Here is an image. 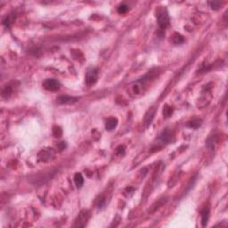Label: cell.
Here are the masks:
<instances>
[{
	"label": "cell",
	"mask_w": 228,
	"mask_h": 228,
	"mask_svg": "<svg viewBox=\"0 0 228 228\" xmlns=\"http://www.w3.org/2000/svg\"><path fill=\"white\" fill-rule=\"evenodd\" d=\"M156 18H157V22H158L160 29L164 31L169 25V21H170L169 15H168L167 9L164 7L158 8L156 12Z\"/></svg>",
	"instance_id": "cell-1"
},
{
	"label": "cell",
	"mask_w": 228,
	"mask_h": 228,
	"mask_svg": "<svg viewBox=\"0 0 228 228\" xmlns=\"http://www.w3.org/2000/svg\"><path fill=\"white\" fill-rule=\"evenodd\" d=\"M174 139V134L173 132L168 129V128H165L162 130V132L160 134V136L158 137V144H157V147L156 149L159 148V145H166L168 144H170Z\"/></svg>",
	"instance_id": "cell-2"
},
{
	"label": "cell",
	"mask_w": 228,
	"mask_h": 228,
	"mask_svg": "<svg viewBox=\"0 0 228 228\" xmlns=\"http://www.w3.org/2000/svg\"><path fill=\"white\" fill-rule=\"evenodd\" d=\"M43 87L47 91L56 92L60 89L61 84L55 79H47L43 82Z\"/></svg>",
	"instance_id": "cell-3"
},
{
	"label": "cell",
	"mask_w": 228,
	"mask_h": 228,
	"mask_svg": "<svg viewBox=\"0 0 228 228\" xmlns=\"http://www.w3.org/2000/svg\"><path fill=\"white\" fill-rule=\"evenodd\" d=\"M97 79H98V71H97V69L94 68V69L89 70V71L87 72L85 81H86L87 86L92 87V86H94V85L96 83Z\"/></svg>",
	"instance_id": "cell-4"
},
{
	"label": "cell",
	"mask_w": 228,
	"mask_h": 228,
	"mask_svg": "<svg viewBox=\"0 0 228 228\" xmlns=\"http://www.w3.org/2000/svg\"><path fill=\"white\" fill-rule=\"evenodd\" d=\"M89 217H90V214H89V211L87 210H82L79 214V216H78V218L76 219V221H75V226H80V227H84L86 225H87V221H88V219H89Z\"/></svg>",
	"instance_id": "cell-5"
},
{
	"label": "cell",
	"mask_w": 228,
	"mask_h": 228,
	"mask_svg": "<svg viewBox=\"0 0 228 228\" xmlns=\"http://www.w3.org/2000/svg\"><path fill=\"white\" fill-rule=\"evenodd\" d=\"M156 112V108L155 107H152L150 110H148V111L145 113V118H144V124H145V127L146 128H148L151 124H152V121L153 120V118L155 116Z\"/></svg>",
	"instance_id": "cell-6"
},
{
	"label": "cell",
	"mask_w": 228,
	"mask_h": 228,
	"mask_svg": "<svg viewBox=\"0 0 228 228\" xmlns=\"http://www.w3.org/2000/svg\"><path fill=\"white\" fill-rule=\"evenodd\" d=\"M54 154V151L52 148H48V149H45L42 150L39 153H38V160H42V161H47L51 159V157Z\"/></svg>",
	"instance_id": "cell-7"
},
{
	"label": "cell",
	"mask_w": 228,
	"mask_h": 228,
	"mask_svg": "<svg viewBox=\"0 0 228 228\" xmlns=\"http://www.w3.org/2000/svg\"><path fill=\"white\" fill-rule=\"evenodd\" d=\"M78 100L79 99L77 97L69 96V95H60L57 97V102L62 104H72L78 102Z\"/></svg>",
	"instance_id": "cell-8"
},
{
	"label": "cell",
	"mask_w": 228,
	"mask_h": 228,
	"mask_svg": "<svg viewBox=\"0 0 228 228\" xmlns=\"http://www.w3.org/2000/svg\"><path fill=\"white\" fill-rule=\"evenodd\" d=\"M118 125V119L117 118L114 117H110L106 119V123H105V129L107 131H112L113 129Z\"/></svg>",
	"instance_id": "cell-9"
},
{
	"label": "cell",
	"mask_w": 228,
	"mask_h": 228,
	"mask_svg": "<svg viewBox=\"0 0 228 228\" xmlns=\"http://www.w3.org/2000/svg\"><path fill=\"white\" fill-rule=\"evenodd\" d=\"M209 218H210V209L206 207L201 211V225H202V226H205L208 224Z\"/></svg>",
	"instance_id": "cell-10"
},
{
	"label": "cell",
	"mask_w": 228,
	"mask_h": 228,
	"mask_svg": "<svg viewBox=\"0 0 228 228\" xmlns=\"http://www.w3.org/2000/svg\"><path fill=\"white\" fill-rule=\"evenodd\" d=\"M74 182L78 188H80L84 184V177L80 173H76L74 175Z\"/></svg>",
	"instance_id": "cell-11"
},
{
	"label": "cell",
	"mask_w": 228,
	"mask_h": 228,
	"mask_svg": "<svg viewBox=\"0 0 228 228\" xmlns=\"http://www.w3.org/2000/svg\"><path fill=\"white\" fill-rule=\"evenodd\" d=\"M201 123H202V121H201V119H193L192 120H190V121H188L187 124H186V126L191 128L197 129V128L201 126Z\"/></svg>",
	"instance_id": "cell-12"
},
{
	"label": "cell",
	"mask_w": 228,
	"mask_h": 228,
	"mask_svg": "<svg viewBox=\"0 0 228 228\" xmlns=\"http://www.w3.org/2000/svg\"><path fill=\"white\" fill-rule=\"evenodd\" d=\"M12 93H13L12 87L11 86H6L2 90V97L5 98V99H8V98H10V96L12 95Z\"/></svg>",
	"instance_id": "cell-13"
},
{
	"label": "cell",
	"mask_w": 228,
	"mask_h": 228,
	"mask_svg": "<svg viewBox=\"0 0 228 228\" xmlns=\"http://www.w3.org/2000/svg\"><path fill=\"white\" fill-rule=\"evenodd\" d=\"M218 142V137L217 136H212L208 138V140L206 141V145L208 146L210 149L213 150L215 148V145Z\"/></svg>",
	"instance_id": "cell-14"
},
{
	"label": "cell",
	"mask_w": 228,
	"mask_h": 228,
	"mask_svg": "<svg viewBox=\"0 0 228 228\" xmlns=\"http://www.w3.org/2000/svg\"><path fill=\"white\" fill-rule=\"evenodd\" d=\"M184 42V38L181 34L176 33L173 37V43L175 45H181Z\"/></svg>",
	"instance_id": "cell-15"
},
{
	"label": "cell",
	"mask_w": 228,
	"mask_h": 228,
	"mask_svg": "<svg viewBox=\"0 0 228 228\" xmlns=\"http://www.w3.org/2000/svg\"><path fill=\"white\" fill-rule=\"evenodd\" d=\"M173 110L174 109L171 106L165 105L164 108H163V116H164V118H169L172 115Z\"/></svg>",
	"instance_id": "cell-16"
},
{
	"label": "cell",
	"mask_w": 228,
	"mask_h": 228,
	"mask_svg": "<svg viewBox=\"0 0 228 228\" xmlns=\"http://www.w3.org/2000/svg\"><path fill=\"white\" fill-rule=\"evenodd\" d=\"M14 17H13L12 15H8L6 17H5L3 20V24L6 26V28H9L11 26V24L14 22Z\"/></svg>",
	"instance_id": "cell-17"
},
{
	"label": "cell",
	"mask_w": 228,
	"mask_h": 228,
	"mask_svg": "<svg viewBox=\"0 0 228 228\" xmlns=\"http://www.w3.org/2000/svg\"><path fill=\"white\" fill-rule=\"evenodd\" d=\"M128 9H129V8H128V6H127V5L122 4V5L119 6V7H118L117 11H118V13H119V14H126V13L128 11Z\"/></svg>",
	"instance_id": "cell-18"
},
{
	"label": "cell",
	"mask_w": 228,
	"mask_h": 228,
	"mask_svg": "<svg viewBox=\"0 0 228 228\" xmlns=\"http://www.w3.org/2000/svg\"><path fill=\"white\" fill-rule=\"evenodd\" d=\"M53 134L55 137H61L62 134H63V131L59 127H55L53 129Z\"/></svg>",
	"instance_id": "cell-19"
},
{
	"label": "cell",
	"mask_w": 228,
	"mask_h": 228,
	"mask_svg": "<svg viewBox=\"0 0 228 228\" xmlns=\"http://www.w3.org/2000/svg\"><path fill=\"white\" fill-rule=\"evenodd\" d=\"M105 198L102 196V195H101L100 197H99V199L97 200V207L98 208H102L104 205H105Z\"/></svg>",
	"instance_id": "cell-20"
},
{
	"label": "cell",
	"mask_w": 228,
	"mask_h": 228,
	"mask_svg": "<svg viewBox=\"0 0 228 228\" xmlns=\"http://www.w3.org/2000/svg\"><path fill=\"white\" fill-rule=\"evenodd\" d=\"M209 5L210 6V7L214 10H218L220 7V3L219 2H209Z\"/></svg>",
	"instance_id": "cell-21"
},
{
	"label": "cell",
	"mask_w": 228,
	"mask_h": 228,
	"mask_svg": "<svg viewBox=\"0 0 228 228\" xmlns=\"http://www.w3.org/2000/svg\"><path fill=\"white\" fill-rule=\"evenodd\" d=\"M58 147H59V150L60 151H63V150H64V148L66 147V145H65L64 142H62L60 145H58Z\"/></svg>",
	"instance_id": "cell-22"
}]
</instances>
